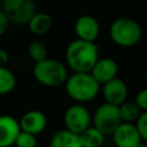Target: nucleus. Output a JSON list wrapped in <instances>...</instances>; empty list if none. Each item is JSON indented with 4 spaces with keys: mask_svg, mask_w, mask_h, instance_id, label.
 Segmentation results:
<instances>
[{
    "mask_svg": "<svg viewBox=\"0 0 147 147\" xmlns=\"http://www.w3.org/2000/svg\"><path fill=\"white\" fill-rule=\"evenodd\" d=\"M102 147H103V146H102Z\"/></svg>",
    "mask_w": 147,
    "mask_h": 147,
    "instance_id": "obj_27",
    "label": "nucleus"
},
{
    "mask_svg": "<svg viewBox=\"0 0 147 147\" xmlns=\"http://www.w3.org/2000/svg\"><path fill=\"white\" fill-rule=\"evenodd\" d=\"M64 87L68 96L80 105L94 100L101 90V85L91 74L78 72H74L68 77Z\"/></svg>",
    "mask_w": 147,
    "mask_h": 147,
    "instance_id": "obj_2",
    "label": "nucleus"
},
{
    "mask_svg": "<svg viewBox=\"0 0 147 147\" xmlns=\"http://www.w3.org/2000/svg\"><path fill=\"white\" fill-rule=\"evenodd\" d=\"M139 136L141 138V141L147 142V111H142L139 116V118L137 119V122L134 123Z\"/></svg>",
    "mask_w": 147,
    "mask_h": 147,
    "instance_id": "obj_21",
    "label": "nucleus"
},
{
    "mask_svg": "<svg viewBox=\"0 0 147 147\" xmlns=\"http://www.w3.org/2000/svg\"><path fill=\"white\" fill-rule=\"evenodd\" d=\"M98 60L99 48L95 42L75 39L67 46L65 65L74 72L90 74Z\"/></svg>",
    "mask_w": 147,
    "mask_h": 147,
    "instance_id": "obj_1",
    "label": "nucleus"
},
{
    "mask_svg": "<svg viewBox=\"0 0 147 147\" xmlns=\"http://www.w3.org/2000/svg\"><path fill=\"white\" fill-rule=\"evenodd\" d=\"M32 75L40 85L46 87H57L64 85L69 77L68 67L63 62L55 59H46L41 62L34 63Z\"/></svg>",
    "mask_w": 147,
    "mask_h": 147,
    "instance_id": "obj_3",
    "label": "nucleus"
},
{
    "mask_svg": "<svg viewBox=\"0 0 147 147\" xmlns=\"http://www.w3.org/2000/svg\"><path fill=\"white\" fill-rule=\"evenodd\" d=\"M21 131L37 136L41 133L47 126V117L41 110L32 109L23 114L18 121Z\"/></svg>",
    "mask_w": 147,
    "mask_h": 147,
    "instance_id": "obj_10",
    "label": "nucleus"
},
{
    "mask_svg": "<svg viewBox=\"0 0 147 147\" xmlns=\"http://www.w3.org/2000/svg\"><path fill=\"white\" fill-rule=\"evenodd\" d=\"M101 91H102V95L106 103L117 106V107L126 101L127 93H129L126 83L118 77L103 84L101 87Z\"/></svg>",
    "mask_w": 147,
    "mask_h": 147,
    "instance_id": "obj_8",
    "label": "nucleus"
},
{
    "mask_svg": "<svg viewBox=\"0 0 147 147\" xmlns=\"http://www.w3.org/2000/svg\"><path fill=\"white\" fill-rule=\"evenodd\" d=\"M121 121L123 123H131L134 124L139 118L140 114L142 113L139 107L134 103V101H125L121 106H118Z\"/></svg>",
    "mask_w": 147,
    "mask_h": 147,
    "instance_id": "obj_17",
    "label": "nucleus"
},
{
    "mask_svg": "<svg viewBox=\"0 0 147 147\" xmlns=\"http://www.w3.org/2000/svg\"><path fill=\"white\" fill-rule=\"evenodd\" d=\"M1 10L9 22L15 24H28L36 14V5L33 0H3Z\"/></svg>",
    "mask_w": 147,
    "mask_h": 147,
    "instance_id": "obj_6",
    "label": "nucleus"
},
{
    "mask_svg": "<svg viewBox=\"0 0 147 147\" xmlns=\"http://www.w3.org/2000/svg\"><path fill=\"white\" fill-rule=\"evenodd\" d=\"M53 25V18L47 13H36L31 20L28 22V28L30 32L36 36H42L47 33Z\"/></svg>",
    "mask_w": 147,
    "mask_h": 147,
    "instance_id": "obj_15",
    "label": "nucleus"
},
{
    "mask_svg": "<svg viewBox=\"0 0 147 147\" xmlns=\"http://www.w3.org/2000/svg\"><path fill=\"white\" fill-rule=\"evenodd\" d=\"M137 147H147V142H144V141H141Z\"/></svg>",
    "mask_w": 147,
    "mask_h": 147,
    "instance_id": "obj_25",
    "label": "nucleus"
},
{
    "mask_svg": "<svg viewBox=\"0 0 147 147\" xmlns=\"http://www.w3.org/2000/svg\"><path fill=\"white\" fill-rule=\"evenodd\" d=\"M8 62H9V55H8V53L5 49L0 48V67H6Z\"/></svg>",
    "mask_w": 147,
    "mask_h": 147,
    "instance_id": "obj_24",
    "label": "nucleus"
},
{
    "mask_svg": "<svg viewBox=\"0 0 147 147\" xmlns=\"http://www.w3.org/2000/svg\"><path fill=\"white\" fill-rule=\"evenodd\" d=\"M111 136L116 147H137L141 142L136 125L131 123L122 122Z\"/></svg>",
    "mask_w": 147,
    "mask_h": 147,
    "instance_id": "obj_11",
    "label": "nucleus"
},
{
    "mask_svg": "<svg viewBox=\"0 0 147 147\" xmlns=\"http://www.w3.org/2000/svg\"><path fill=\"white\" fill-rule=\"evenodd\" d=\"M91 123H92V115L84 105L80 103L71 105L64 111L63 115L64 129L72 133L80 134L84 130L91 126Z\"/></svg>",
    "mask_w": 147,
    "mask_h": 147,
    "instance_id": "obj_7",
    "label": "nucleus"
},
{
    "mask_svg": "<svg viewBox=\"0 0 147 147\" xmlns=\"http://www.w3.org/2000/svg\"><path fill=\"white\" fill-rule=\"evenodd\" d=\"M74 30L77 39L94 42L100 33V24L94 16L82 15L76 20L74 24Z\"/></svg>",
    "mask_w": 147,
    "mask_h": 147,
    "instance_id": "obj_9",
    "label": "nucleus"
},
{
    "mask_svg": "<svg viewBox=\"0 0 147 147\" xmlns=\"http://www.w3.org/2000/svg\"><path fill=\"white\" fill-rule=\"evenodd\" d=\"M28 55L31 61H33L34 63H38V62H41V61L48 59L47 57L48 51H47L46 45L42 41L33 40L28 46Z\"/></svg>",
    "mask_w": 147,
    "mask_h": 147,
    "instance_id": "obj_19",
    "label": "nucleus"
},
{
    "mask_svg": "<svg viewBox=\"0 0 147 147\" xmlns=\"http://www.w3.org/2000/svg\"><path fill=\"white\" fill-rule=\"evenodd\" d=\"M122 123L117 106L101 103L92 115V126L98 129L105 137L111 136Z\"/></svg>",
    "mask_w": 147,
    "mask_h": 147,
    "instance_id": "obj_5",
    "label": "nucleus"
},
{
    "mask_svg": "<svg viewBox=\"0 0 147 147\" xmlns=\"http://www.w3.org/2000/svg\"><path fill=\"white\" fill-rule=\"evenodd\" d=\"M21 132L20 123L10 115H0V147H11Z\"/></svg>",
    "mask_w": 147,
    "mask_h": 147,
    "instance_id": "obj_13",
    "label": "nucleus"
},
{
    "mask_svg": "<svg viewBox=\"0 0 147 147\" xmlns=\"http://www.w3.org/2000/svg\"><path fill=\"white\" fill-rule=\"evenodd\" d=\"M83 147H102L105 142V136L94 126H90L78 134Z\"/></svg>",
    "mask_w": 147,
    "mask_h": 147,
    "instance_id": "obj_16",
    "label": "nucleus"
},
{
    "mask_svg": "<svg viewBox=\"0 0 147 147\" xmlns=\"http://www.w3.org/2000/svg\"><path fill=\"white\" fill-rule=\"evenodd\" d=\"M9 21L7 18V16L5 15V13L0 9V37H2L6 31L8 30V26H9Z\"/></svg>",
    "mask_w": 147,
    "mask_h": 147,
    "instance_id": "obj_23",
    "label": "nucleus"
},
{
    "mask_svg": "<svg viewBox=\"0 0 147 147\" xmlns=\"http://www.w3.org/2000/svg\"><path fill=\"white\" fill-rule=\"evenodd\" d=\"M16 87V77L7 67H0V95L9 94Z\"/></svg>",
    "mask_w": 147,
    "mask_h": 147,
    "instance_id": "obj_18",
    "label": "nucleus"
},
{
    "mask_svg": "<svg viewBox=\"0 0 147 147\" xmlns=\"http://www.w3.org/2000/svg\"><path fill=\"white\" fill-rule=\"evenodd\" d=\"M15 147H37V138L30 133L21 131L15 140Z\"/></svg>",
    "mask_w": 147,
    "mask_h": 147,
    "instance_id": "obj_20",
    "label": "nucleus"
},
{
    "mask_svg": "<svg viewBox=\"0 0 147 147\" xmlns=\"http://www.w3.org/2000/svg\"><path fill=\"white\" fill-rule=\"evenodd\" d=\"M142 36L140 24L131 17L116 18L109 28V37L113 42L121 47H132L137 45Z\"/></svg>",
    "mask_w": 147,
    "mask_h": 147,
    "instance_id": "obj_4",
    "label": "nucleus"
},
{
    "mask_svg": "<svg viewBox=\"0 0 147 147\" xmlns=\"http://www.w3.org/2000/svg\"><path fill=\"white\" fill-rule=\"evenodd\" d=\"M90 74L102 86L103 84L117 77L118 64L114 59H110V57L99 59Z\"/></svg>",
    "mask_w": 147,
    "mask_h": 147,
    "instance_id": "obj_12",
    "label": "nucleus"
},
{
    "mask_svg": "<svg viewBox=\"0 0 147 147\" xmlns=\"http://www.w3.org/2000/svg\"><path fill=\"white\" fill-rule=\"evenodd\" d=\"M134 103L141 111H147V87L140 90L134 98Z\"/></svg>",
    "mask_w": 147,
    "mask_h": 147,
    "instance_id": "obj_22",
    "label": "nucleus"
},
{
    "mask_svg": "<svg viewBox=\"0 0 147 147\" xmlns=\"http://www.w3.org/2000/svg\"><path fill=\"white\" fill-rule=\"evenodd\" d=\"M145 80H146V84H147V68H146V72H145Z\"/></svg>",
    "mask_w": 147,
    "mask_h": 147,
    "instance_id": "obj_26",
    "label": "nucleus"
},
{
    "mask_svg": "<svg viewBox=\"0 0 147 147\" xmlns=\"http://www.w3.org/2000/svg\"><path fill=\"white\" fill-rule=\"evenodd\" d=\"M49 147H83L78 134L65 129L56 131L49 139Z\"/></svg>",
    "mask_w": 147,
    "mask_h": 147,
    "instance_id": "obj_14",
    "label": "nucleus"
}]
</instances>
